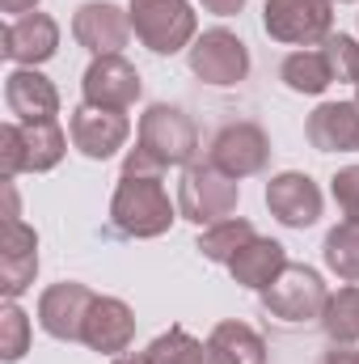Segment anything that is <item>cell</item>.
<instances>
[{"label": "cell", "instance_id": "9", "mask_svg": "<svg viewBox=\"0 0 359 364\" xmlns=\"http://www.w3.org/2000/svg\"><path fill=\"white\" fill-rule=\"evenodd\" d=\"M97 292H89L85 284L77 279H64V284H51L43 296H38V322L51 339H64V343H81L85 339V318H89Z\"/></svg>", "mask_w": 359, "mask_h": 364}, {"label": "cell", "instance_id": "14", "mask_svg": "<svg viewBox=\"0 0 359 364\" xmlns=\"http://www.w3.org/2000/svg\"><path fill=\"white\" fill-rule=\"evenodd\" d=\"M72 38L93 55H118L131 38V13H123L110 0H89L72 17Z\"/></svg>", "mask_w": 359, "mask_h": 364}, {"label": "cell", "instance_id": "23", "mask_svg": "<svg viewBox=\"0 0 359 364\" xmlns=\"http://www.w3.org/2000/svg\"><path fill=\"white\" fill-rule=\"evenodd\" d=\"M153 360L157 364H224V356L211 343H199L194 335H186L182 326H170L165 335H157L148 343Z\"/></svg>", "mask_w": 359, "mask_h": 364}, {"label": "cell", "instance_id": "5", "mask_svg": "<svg viewBox=\"0 0 359 364\" xmlns=\"http://www.w3.org/2000/svg\"><path fill=\"white\" fill-rule=\"evenodd\" d=\"M131 30L136 38L157 55H178L194 43V9L186 0H131Z\"/></svg>", "mask_w": 359, "mask_h": 364}, {"label": "cell", "instance_id": "11", "mask_svg": "<svg viewBox=\"0 0 359 364\" xmlns=\"http://www.w3.org/2000/svg\"><path fill=\"white\" fill-rule=\"evenodd\" d=\"M38 275V233L21 216H4L0 229V292L4 301H17Z\"/></svg>", "mask_w": 359, "mask_h": 364}, {"label": "cell", "instance_id": "34", "mask_svg": "<svg viewBox=\"0 0 359 364\" xmlns=\"http://www.w3.org/2000/svg\"><path fill=\"white\" fill-rule=\"evenodd\" d=\"M355 106H359V85H355Z\"/></svg>", "mask_w": 359, "mask_h": 364}, {"label": "cell", "instance_id": "30", "mask_svg": "<svg viewBox=\"0 0 359 364\" xmlns=\"http://www.w3.org/2000/svg\"><path fill=\"white\" fill-rule=\"evenodd\" d=\"M207 13H216V17H233V13H241L245 9V0H199Z\"/></svg>", "mask_w": 359, "mask_h": 364}, {"label": "cell", "instance_id": "19", "mask_svg": "<svg viewBox=\"0 0 359 364\" xmlns=\"http://www.w3.org/2000/svg\"><path fill=\"white\" fill-rule=\"evenodd\" d=\"M4 102L17 114V123H43L60 114V93L38 68H13L4 77Z\"/></svg>", "mask_w": 359, "mask_h": 364}, {"label": "cell", "instance_id": "8", "mask_svg": "<svg viewBox=\"0 0 359 364\" xmlns=\"http://www.w3.org/2000/svg\"><path fill=\"white\" fill-rule=\"evenodd\" d=\"M190 73L207 85H237L250 77V47L224 26L203 30L190 43Z\"/></svg>", "mask_w": 359, "mask_h": 364}, {"label": "cell", "instance_id": "25", "mask_svg": "<svg viewBox=\"0 0 359 364\" xmlns=\"http://www.w3.org/2000/svg\"><path fill=\"white\" fill-rule=\"evenodd\" d=\"M321 259L326 267L347 279V284H359V220H343L326 233V246H321Z\"/></svg>", "mask_w": 359, "mask_h": 364}, {"label": "cell", "instance_id": "12", "mask_svg": "<svg viewBox=\"0 0 359 364\" xmlns=\"http://www.w3.org/2000/svg\"><path fill=\"white\" fill-rule=\"evenodd\" d=\"M68 132H72V144H77L89 161H106V157H114V153L127 144L131 123H127L123 110H106V106H89V102H81V106L72 110Z\"/></svg>", "mask_w": 359, "mask_h": 364}, {"label": "cell", "instance_id": "7", "mask_svg": "<svg viewBox=\"0 0 359 364\" xmlns=\"http://www.w3.org/2000/svg\"><path fill=\"white\" fill-rule=\"evenodd\" d=\"M330 301V288L326 279L304 267V263H287L283 272L275 275V284L263 288V305H267L270 318H283V322H309V318H321Z\"/></svg>", "mask_w": 359, "mask_h": 364}, {"label": "cell", "instance_id": "32", "mask_svg": "<svg viewBox=\"0 0 359 364\" xmlns=\"http://www.w3.org/2000/svg\"><path fill=\"white\" fill-rule=\"evenodd\" d=\"M34 4H38V0H0V9H4V13H17V17H21V13H34Z\"/></svg>", "mask_w": 359, "mask_h": 364}, {"label": "cell", "instance_id": "29", "mask_svg": "<svg viewBox=\"0 0 359 364\" xmlns=\"http://www.w3.org/2000/svg\"><path fill=\"white\" fill-rule=\"evenodd\" d=\"M330 191H334V199H338L343 216H347V220H359V166L338 170L334 182H330Z\"/></svg>", "mask_w": 359, "mask_h": 364}, {"label": "cell", "instance_id": "3", "mask_svg": "<svg viewBox=\"0 0 359 364\" xmlns=\"http://www.w3.org/2000/svg\"><path fill=\"white\" fill-rule=\"evenodd\" d=\"M237 199H241V186L237 178H228L224 170H216L211 161H190L178 186V212L207 229V225H220L237 212Z\"/></svg>", "mask_w": 359, "mask_h": 364}, {"label": "cell", "instance_id": "2", "mask_svg": "<svg viewBox=\"0 0 359 364\" xmlns=\"http://www.w3.org/2000/svg\"><path fill=\"white\" fill-rule=\"evenodd\" d=\"M68 153V136L55 119L43 123H4L0 127V174L17 178V174H47L64 161Z\"/></svg>", "mask_w": 359, "mask_h": 364}, {"label": "cell", "instance_id": "13", "mask_svg": "<svg viewBox=\"0 0 359 364\" xmlns=\"http://www.w3.org/2000/svg\"><path fill=\"white\" fill-rule=\"evenodd\" d=\"M0 51L17 64V68H38V64H47L55 51H60V26H55V17H47V13H21V17H13L9 26H4V34H0Z\"/></svg>", "mask_w": 359, "mask_h": 364}, {"label": "cell", "instance_id": "33", "mask_svg": "<svg viewBox=\"0 0 359 364\" xmlns=\"http://www.w3.org/2000/svg\"><path fill=\"white\" fill-rule=\"evenodd\" d=\"M114 364H157V360H153V352H123V356H114Z\"/></svg>", "mask_w": 359, "mask_h": 364}, {"label": "cell", "instance_id": "10", "mask_svg": "<svg viewBox=\"0 0 359 364\" xmlns=\"http://www.w3.org/2000/svg\"><path fill=\"white\" fill-rule=\"evenodd\" d=\"M216 170H224L228 178H250V174H263L270 161V140L258 123H228L216 140H211V157H207Z\"/></svg>", "mask_w": 359, "mask_h": 364}, {"label": "cell", "instance_id": "31", "mask_svg": "<svg viewBox=\"0 0 359 364\" xmlns=\"http://www.w3.org/2000/svg\"><path fill=\"white\" fill-rule=\"evenodd\" d=\"M326 364H359V352H351L347 343H334V352L326 356Z\"/></svg>", "mask_w": 359, "mask_h": 364}, {"label": "cell", "instance_id": "4", "mask_svg": "<svg viewBox=\"0 0 359 364\" xmlns=\"http://www.w3.org/2000/svg\"><path fill=\"white\" fill-rule=\"evenodd\" d=\"M153 166H190L199 153V127L182 106H148L140 119V144H136Z\"/></svg>", "mask_w": 359, "mask_h": 364}, {"label": "cell", "instance_id": "17", "mask_svg": "<svg viewBox=\"0 0 359 364\" xmlns=\"http://www.w3.org/2000/svg\"><path fill=\"white\" fill-rule=\"evenodd\" d=\"M131 339H136V314L127 309V301L97 296L89 318H85V339L81 343H89L101 356H123L131 348Z\"/></svg>", "mask_w": 359, "mask_h": 364}, {"label": "cell", "instance_id": "26", "mask_svg": "<svg viewBox=\"0 0 359 364\" xmlns=\"http://www.w3.org/2000/svg\"><path fill=\"white\" fill-rule=\"evenodd\" d=\"M250 237H258L254 233V225L245 220V216H228V220H220V225H207L203 229V237H199V250H203V259H211V263H233V255L250 242Z\"/></svg>", "mask_w": 359, "mask_h": 364}, {"label": "cell", "instance_id": "27", "mask_svg": "<svg viewBox=\"0 0 359 364\" xmlns=\"http://www.w3.org/2000/svg\"><path fill=\"white\" fill-rule=\"evenodd\" d=\"M26 352H30V318H26V309L17 301H9L0 309V360L13 364Z\"/></svg>", "mask_w": 359, "mask_h": 364}, {"label": "cell", "instance_id": "15", "mask_svg": "<svg viewBox=\"0 0 359 364\" xmlns=\"http://www.w3.org/2000/svg\"><path fill=\"white\" fill-rule=\"evenodd\" d=\"M267 208L270 216L287 229H309L321 216V191L317 182L300 170H283L267 182Z\"/></svg>", "mask_w": 359, "mask_h": 364}, {"label": "cell", "instance_id": "24", "mask_svg": "<svg viewBox=\"0 0 359 364\" xmlns=\"http://www.w3.org/2000/svg\"><path fill=\"white\" fill-rule=\"evenodd\" d=\"M321 331L330 335V343H359V284H347L338 292H330L326 309H321Z\"/></svg>", "mask_w": 359, "mask_h": 364}, {"label": "cell", "instance_id": "18", "mask_svg": "<svg viewBox=\"0 0 359 364\" xmlns=\"http://www.w3.org/2000/svg\"><path fill=\"white\" fill-rule=\"evenodd\" d=\"M304 136L317 153H355L359 149V106L355 102H321L309 123Z\"/></svg>", "mask_w": 359, "mask_h": 364}, {"label": "cell", "instance_id": "6", "mask_svg": "<svg viewBox=\"0 0 359 364\" xmlns=\"http://www.w3.org/2000/svg\"><path fill=\"white\" fill-rule=\"evenodd\" d=\"M263 26L275 43L313 47L334 34V0H267Z\"/></svg>", "mask_w": 359, "mask_h": 364}, {"label": "cell", "instance_id": "16", "mask_svg": "<svg viewBox=\"0 0 359 364\" xmlns=\"http://www.w3.org/2000/svg\"><path fill=\"white\" fill-rule=\"evenodd\" d=\"M85 102L89 106H106V110H127L140 97V73L131 60L123 55H93V64L85 68Z\"/></svg>", "mask_w": 359, "mask_h": 364}, {"label": "cell", "instance_id": "28", "mask_svg": "<svg viewBox=\"0 0 359 364\" xmlns=\"http://www.w3.org/2000/svg\"><path fill=\"white\" fill-rule=\"evenodd\" d=\"M321 51H326V60H330L334 81H351V85H359V43L351 38V34H330V38L321 43Z\"/></svg>", "mask_w": 359, "mask_h": 364}, {"label": "cell", "instance_id": "21", "mask_svg": "<svg viewBox=\"0 0 359 364\" xmlns=\"http://www.w3.org/2000/svg\"><path fill=\"white\" fill-rule=\"evenodd\" d=\"M207 343L224 356V364H267V343L258 339L254 326H245V322H237V318L220 322Z\"/></svg>", "mask_w": 359, "mask_h": 364}, {"label": "cell", "instance_id": "20", "mask_svg": "<svg viewBox=\"0 0 359 364\" xmlns=\"http://www.w3.org/2000/svg\"><path fill=\"white\" fill-rule=\"evenodd\" d=\"M287 267V255H283V246L275 242V237H250L237 255H233V263H228V272L233 279L241 284V288H254V292H263L275 284V275Z\"/></svg>", "mask_w": 359, "mask_h": 364}, {"label": "cell", "instance_id": "22", "mask_svg": "<svg viewBox=\"0 0 359 364\" xmlns=\"http://www.w3.org/2000/svg\"><path fill=\"white\" fill-rule=\"evenodd\" d=\"M279 77H283V85L292 93H326L334 85V73H330V60H326V51H292L287 60H283V68H279Z\"/></svg>", "mask_w": 359, "mask_h": 364}, {"label": "cell", "instance_id": "1", "mask_svg": "<svg viewBox=\"0 0 359 364\" xmlns=\"http://www.w3.org/2000/svg\"><path fill=\"white\" fill-rule=\"evenodd\" d=\"M110 216L127 237H161L174 225V203L161 186V174H131L123 170V178L114 186L110 199Z\"/></svg>", "mask_w": 359, "mask_h": 364}]
</instances>
